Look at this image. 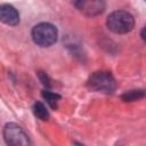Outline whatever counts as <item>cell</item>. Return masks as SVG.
I'll return each instance as SVG.
<instances>
[{
	"instance_id": "6da1fadb",
	"label": "cell",
	"mask_w": 146,
	"mask_h": 146,
	"mask_svg": "<svg viewBox=\"0 0 146 146\" xmlns=\"http://www.w3.org/2000/svg\"><path fill=\"white\" fill-rule=\"evenodd\" d=\"M106 25L110 31L116 34H124L133 29L135 19L130 13L124 10H116L108 15L106 19Z\"/></svg>"
},
{
	"instance_id": "7a4b0ae2",
	"label": "cell",
	"mask_w": 146,
	"mask_h": 146,
	"mask_svg": "<svg viewBox=\"0 0 146 146\" xmlns=\"http://www.w3.org/2000/svg\"><path fill=\"white\" fill-rule=\"evenodd\" d=\"M31 35L35 44L40 47H50L57 41L58 32L56 26L50 23H39L32 29Z\"/></svg>"
},
{
	"instance_id": "3957f363",
	"label": "cell",
	"mask_w": 146,
	"mask_h": 146,
	"mask_svg": "<svg viewBox=\"0 0 146 146\" xmlns=\"http://www.w3.org/2000/svg\"><path fill=\"white\" fill-rule=\"evenodd\" d=\"M88 87L94 91L105 92V94H112L115 88L116 83L113 78V75L108 72H95L87 82Z\"/></svg>"
},
{
	"instance_id": "277c9868",
	"label": "cell",
	"mask_w": 146,
	"mask_h": 146,
	"mask_svg": "<svg viewBox=\"0 0 146 146\" xmlns=\"http://www.w3.org/2000/svg\"><path fill=\"white\" fill-rule=\"evenodd\" d=\"M3 138L8 145L11 146H23L30 145L31 141L26 132L16 123H7L3 128Z\"/></svg>"
},
{
	"instance_id": "5b68a950",
	"label": "cell",
	"mask_w": 146,
	"mask_h": 146,
	"mask_svg": "<svg viewBox=\"0 0 146 146\" xmlns=\"http://www.w3.org/2000/svg\"><path fill=\"white\" fill-rule=\"evenodd\" d=\"M82 14L87 16H97L105 9L104 0H79L74 5Z\"/></svg>"
},
{
	"instance_id": "8992f818",
	"label": "cell",
	"mask_w": 146,
	"mask_h": 146,
	"mask_svg": "<svg viewBox=\"0 0 146 146\" xmlns=\"http://www.w3.org/2000/svg\"><path fill=\"white\" fill-rule=\"evenodd\" d=\"M0 21L7 25H17L19 22V14L17 9L11 5H0Z\"/></svg>"
},
{
	"instance_id": "52a82bcc",
	"label": "cell",
	"mask_w": 146,
	"mask_h": 146,
	"mask_svg": "<svg viewBox=\"0 0 146 146\" xmlns=\"http://www.w3.org/2000/svg\"><path fill=\"white\" fill-rule=\"evenodd\" d=\"M33 113H34V115L38 119H40L42 121H46L49 117V113H48L47 107L42 103H40V102H38V103L34 104V106H33Z\"/></svg>"
},
{
	"instance_id": "ba28073f",
	"label": "cell",
	"mask_w": 146,
	"mask_h": 146,
	"mask_svg": "<svg viewBox=\"0 0 146 146\" xmlns=\"http://www.w3.org/2000/svg\"><path fill=\"white\" fill-rule=\"evenodd\" d=\"M144 96H145V92L143 90H130L122 96V99L124 102H133L139 98H143Z\"/></svg>"
},
{
	"instance_id": "9c48e42d",
	"label": "cell",
	"mask_w": 146,
	"mask_h": 146,
	"mask_svg": "<svg viewBox=\"0 0 146 146\" xmlns=\"http://www.w3.org/2000/svg\"><path fill=\"white\" fill-rule=\"evenodd\" d=\"M42 96H43V98L50 104V106L51 107H57V100L60 98V96L59 95H57V94H54V92H50V91H48V90H43L42 91Z\"/></svg>"
},
{
	"instance_id": "30bf717a",
	"label": "cell",
	"mask_w": 146,
	"mask_h": 146,
	"mask_svg": "<svg viewBox=\"0 0 146 146\" xmlns=\"http://www.w3.org/2000/svg\"><path fill=\"white\" fill-rule=\"evenodd\" d=\"M72 1H73V3H74V5H75V3H76V2H78V1H79V0H72Z\"/></svg>"
}]
</instances>
